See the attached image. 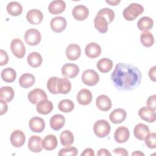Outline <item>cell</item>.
Wrapping results in <instances>:
<instances>
[{"mask_svg": "<svg viewBox=\"0 0 156 156\" xmlns=\"http://www.w3.org/2000/svg\"><path fill=\"white\" fill-rule=\"evenodd\" d=\"M14 97V91L11 87L5 86L2 87L0 90V98L1 99L5 102L11 101Z\"/></svg>", "mask_w": 156, "mask_h": 156, "instance_id": "36", "label": "cell"}, {"mask_svg": "<svg viewBox=\"0 0 156 156\" xmlns=\"http://www.w3.org/2000/svg\"><path fill=\"white\" fill-rule=\"evenodd\" d=\"M1 78L2 79L8 83L13 82L16 77V73L15 69L12 68H6L1 71Z\"/></svg>", "mask_w": 156, "mask_h": 156, "instance_id": "35", "label": "cell"}, {"mask_svg": "<svg viewBox=\"0 0 156 156\" xmlns=\"http://www.w3.org/2000/svg\"><path fill=\"white\" fill-rule=\"evenodd\" d=\"M58 78L57 77H52L49 78L47 82V88L48 91L53 94H58L57 84Z\"/></svg>", "mask_w": 156, "mask_h": 156, "instance_id": "39", "label": "cell"}, {"mask_svg": "<svg viewBox=\"0 0 156 156\" xmlns=\"http://www.w3.org/2000/svg\"><path fill=\"white\" fill-rule=\"evenodd\" d=\"M74 135L73 133L68 130H63L60 135V140L62 146L65 147H69L74 142Z\"/></svg>", "mask_w": 156, "mask_h": 156, "instance_id": "33", "label": "cell"}, {"mask_svg": "<svg viewBox=\"0 0 156 156\" xmlns=\"http://www.w3.org/2000/svg\"><path fill=\"white\" fill-rule=\"evenodd\" d=\"M71 83L67 78H58L57 84L58 93L66 94L71 91Z\"/></svg>", "mask_w": 156, "mask_h": 156, "instance_id": "29", "label": "cell"}, {"mask_svg": "<svg viewBox=\"0 0 156 156\" xmlns=\"http://www.w3.org/2000/svg\"><path fill=\"white\" fill-rule=\"evenodd\" d=\"M27 98L29 102L33 104H37L39 102L48 98L44 91L40 88H35L30 91L28 93Z\"/></svg>", "mask_w": 156, "mask_h": 156, "instance_id": "8", "label": "cell"}, {"mask_svg": "<svg viewBox=\"0 0 156 156\" xmlns=\"http://www.w3.org/2000/svg\"><path fill=\"white\" fill-rule=\"evenodd\" d=\"M6 9L8 13L13 16L21 15L23 12L22 5L16 1H12L8 3Z\"/></svg>", "mask_w": 156, "mask_h": 156, "instance_id": "34", "label": "cell"}, {"mask_svg": "<svg viewBox=\"0 0 156 156\" xmlns=\"http://www.w3.org/2000/svg\"><path fill=\"white\" fill-rule=\"evenodd\" d=\"M82 80L84 84L88 86H94L98 83L99 76L93 69H87L82 74Z\"/></svg>", "mask_w": 156, "mask_h": 156, "instance_id": "6", "label": "cell"}, {"mask_svg": "<svg viewBox=\"0 0 156 156\" xmlns=\"http://www.w3.org/2000/svg\"><path fill=\"white\" fill-rule=\"evenodd\" d=\"M29 126L30 129L32 132L40 133L44 129L45 122L44 119L41 118L38 116H34L29 120Z\"/></svg>", "mask_w": 156, "mask_h": 156, "instance_id": "14", "label": "cell"}, {"mask_svg": "<svg viewBox=\"0 0 156 156\" xmlns=\"http://www.w3.org/2000/svg\"><path fill=\"white\" fill-rule=\"evenodd\" d=\"M127 113L122 108L115 109L109 115V119L113 124L122 122L126 118Z\"/></svg>", "mask_w": 156, "mask_h": 156, "instance_id": "22", "label": "cell"}, {"mask_svg": "<svg viewBox=\"0 0 156 156\" xmlns=\"http://www.w3.org/2000/svg\"><path fill=\"white\" fill-rule=\"evenodd\" d=\"M27 61L28 64L31 67L37 68L41 65L43 58L41 55L38 52H32L28 55Z\"/></svg>", "mask_w": 156, "mask_h": 156, "instance_id": "31", "label": "cell"}, {"mask_svg": "<svg viewBox=\"0 0 156 156\" xmlns=\"http://www.w3.org/2000/svg\"><path fill=\"white\" fill-rule=\"evenodd\" d=\"M0 103H1V111H0V115H2L3 114L5 113L8 110V106L7 103L5 102V101L1 99L0 100Z\"/></svg>", "mask_w": 156, "mask_h": 156, "instance_id": "45", "label": "cell"}, {"mask_svg": "<svg viewBox=\"0 0 156 156\" xmlns=\"http://www.w3.org/2000/svg\"><path fill=\"white\" fill-rule=\"evenodd\" d=\"M72 15L75 20L83 21L88 16L89 10L83 5H77L73 8Z\"/></svg>", "mask_w": 156, "mask_h": 156, "instance_id": "11", "label": "cell"}, {"mask_svg": "<svg viewBox=\"0 0 156 156\" xmlns=\"http://www.w3.org/2000/svg\"><path fill=\"white\" fill-rule=\"evenodd\" d=\"M28 148L32 152H40L41 151L42 140L40 136L38 135H32L28 141Z\"/></svg>", "mask_w": 156, "mask_h": 156, "instance_id": "19", "label": "cell"}, {"mask_svg": "<svg viewBox=\"0 0 156 156\" xmlns=\"http://www.w3.org/2000/svg\"><path fill=\"white\" fill-rule=\"evenodd\" d=\"M132 155H143L144 156V154L143 152H140V151H135L133 153H132Z\"/></svg>", "mask_w": 156, "mask_h": 156, "instance_id": "50", "label": "cell"}, {"mask_svg": "<svg viewBox=\"0 0 156 156\" xmlns=\"http://www.w3.org/2000/svg\"><path fill=\"white\" fill-rule=\"evenodd\" d=\"M92 99V93L88 89H82L78 92L77 94V101L80 104L83 105H87L90 104Z\"/></svg>", "mask_w": 156, "mask_h": 156, "instance_id": "21", "label": "cell"}, {"mask_svg": "<svg viewBox=\"0 0 156 156\" xmlns=\"http://www.w3.org/2000/svg\"><path fill=\"white\" fill-rule=\"evenodd\" d=\"M9 62V56L6 51L3 49L0 50V65H6Z\"/></svg>", "mask_w": 156, "mask_h": 156, "instance_id": "42", "label": "cell"}, {"mask_svg": "<svg viewBox=\"0 0 156 156\" xmlns=\"http://www.w3.org/2000/svg\"><path fill=\"white\" fill-rule=\"evenodd\" d=\"M149 132V127L143 123L138 124L135 126L133 129L134 136L140 140H144Z\"/></svg>", "mask_w": 156, "mask_h": 156, "instance_id": "24", "label": "cell"}, {"mask_svg": "<svg viewBox=\"0 0 156 156\" xmlns=\"http://www.w3.org/2000/svg\"><path fill=\"white\" fill-rule=\"evenodd\" d=\"M58 108L60 111L64 113L71 112L74 108L73 102L69 99H63L60 101L58 105Z\"/></svg>", "mask_w": 156, "mask_h": 156, "instance_id": "37", "label": "cell"}, {"mask_svg": "<svg viewBox=\"0 0 156 156\" xmlns=\"http://www.w3.org/2000/svg\"><path fill=\"white\" fill-rule=\"evenodd\" d=\"M77 154V149L75 147H66V148H62L58 153L59 156L64 155H73L76 156Z\"/></svg>", "mask_w": 156, "mask_h": 156, "instance_id": "41", "label": "cell"}, {"mask_svg": "<svg viewBox=\"0 0 156 156\" xmlns=\"http://www.w3.org/2000/svg\"><path fill=\"white\" fill-rule=\"evenodd\" d=\"M97 155L98 156H103V155L110 156L111 154H110V152H109L108 150H107L105 148H102V149H100L98 151V152H97Z\"/></svg>", "mask_w": 156, "mask_h": 156, "instance_id": "48", "label": "cell"}, {"mask_svg": "<svg viewBox=\"0 0 156 156\" xmlns=\"http://www.w3.org/2000/svg\"><path fill=\"white\" fill-rule=\"evenodd\" d=\"M79 73V66L72 63H68L62 67V74L68 78H74Z\"/></svg>", "mask_w": 156, "mask_h": 156, "instance_id": "10", "label": "cell"}, {"mask_svg": "<svg viewBox=\"0 0 156 156\" xmlns=\"http://www.w3.org/2000/svg\"><path fill=\"white\" fill-rule=\"evenodd\" d=\"M144 12L143 7L138 3H131L122 12L124 18L127 21L135 20Z\"/></svg>", "mask_w": 156, "mask_h": 156, "instance_id": "3", "label": "cell"}, {"mask_svg": "<svg viewBox=\"0 0 156 156\" xmlns=\"http://www.w3.org/2000/svg\"><path fill=\"white\" fill-rule=\"evenodd\" d=\"M138 115L141 119L148 122H154L155 121V110L147 107H141L138 111Z\"/></svg>", "mask_w": 156, "mask_h": 156, "instance_id": "18", "label": "cell"}, {"mask_svg": "<svg viewBox=\"0 0 156 156\" xmlns=\"http://www.w3.org/2000/svg\"><path fill=\"white\" fill-rule=\"evenodd\" d=\"M96 66L100 72L106 73L111 71L113 67V62L109 58H103L98 62Z\"/></svg>", "mask_w": 156, "mask_h": 156, "instance_id": "32", "label": "cell"}, {"mask_svg": "<svg viewBox=\"0 0 156 156\" xmlns=\"http://www.w3.org/2000/svg\"><path fill=\"white\" fill-rule=\"evenodd\" d=\"M66 8V4L62 0H56L51 2L48 6L49 12L53 15H58L62 13Z\"/></svg>", "mask_w": 156, "mask_h": 156, "instance_id": "23", "label": "cell"}, {"mask_svg": "<svg viewBox=\"0 0 156 156\" xmlns=\"http://www.w3.org/2000/svg\"><path fill=\"white\" fill-rule=\"evenodd\" d=\"M101 46L94 42L88 44L85 48V53L86 55L91 58H94L99 57L101 54Z\"/></svg>", "mask_w": 156, "mask_h": 156, "instance_id": "15", "label": "cell"}, {"mask_svg": "<svg viewBox=\"0 0 156 156\" xmlns=\"http://www.w3.org/2000/svg\"><path fill=\"white\" fill-rule=\"evenodd\" d=\"M81 156H94V151L91 148H87L81 154Z\"/></svg>", "mask_w": 156, "mask_h": 156, "instance_id": "47", "label": "cell"}, {"mask_svg": "<svg viewBox=\"0 0 156 156\" xmlns=\"http://www.w3.org/2000/svg\"><path fill=\"white\" fill-rule=\"evenodd\" d=\"M155 98H156L155 94L152 95L148 98L146 102L147 107L154 110H155Z\"/></svg>", "mask_w": 156, "mask_h": 156, "instance_id": "43", "label": "cell"}, {"mask_svg": "<svg viewBox=\"0 0 156 156\" xmlns=\"http://www.w3.org/2000/svg\"><path fill=\"white\" fill-rule=\"evenodd\" d=\"M57 140L54 135H48L42 140V146L47 151H52L56 148L57 146Z\"/></svg>", "mask_w": 156, "mask_h": 156, "instance_id": "25", "label": "cell"}, {"mask_svg": "<svg viewBox=\"0 0 156 156\" xmlns=\"http://www.w3.org/2000/svg\"><path fill=\"white\" fill-rule=\"evenodd\" d=\"M65 123V117L60 114H56L50 119L51 127L54 130H58L62 129Z\"/></svg>", "mask_w": 156, "mask_h": 156, "instance_id": "27", "label": "cell"}, {"mask_svg": "<svg viewBox=\"0 0 156 156\" xmlns=\"http://www.w3.org/2000/svg\"><path fill=\"white\" fill-rule=\"evenodd\" d=\"M115 18V12L109 8H103L99 10L94 19V27L101 34L108 30V25Z\"/></svg>", "mask_w": 156, "mask_h": 156, "instance_id": "2", "label": "cell"}, {"mask_svg": "<svg viewBox=\"0 0 156 156\" xmlns=\"http://www.w3.org/2000/svg\"><path fill=\"white\" fill-rule=\"evenodd\" d=\"M96 104L98 108L102 112L108 111L112 105L111 99L105 94H101L96 98Z\"/></svg>", "mask_w": 156, "mask_h": 156, "instance_id": "16", "label": "cell"}, {"mask_svg": "<svg viewBox=\"0 0 156 156\" xmlns=\"http://www.w3.org/2000/svg\"><path fill=\"white\" fill-rule=\"evenodd\" d=\"M130 136L129 129L124 126H120L118 127L115 132L114 138L115 141L118 143H124L126 142Z\"/></svg>", "mask_w": 156, "mask_h": 156, "instance_id": "13", "label": "cell"}, {"mask_svg": "<svg viewBox=\"0 0 156 156\" xmlns=\"http://www.w3.org/2000/svg\"><path fill=\"white\" fill-rule=\"evenodd\" d=\"M37 111L42 115H47L53 110L52 102L47 99L43 100L37 104Z\"/></svg>", "mask_w": 156, "mask_h": 156, "instance_id": "26", "label": "cell"}, {"mask_svg": "<svg viewBox=\"0 0 156 156\" xmlns=\"http://www.w3.org/2000/svg\"><path fill=\"white\" fill-rule=\"evenodd\" d=\"M35 81V77L30 73H24L21 76L19 79L20 85L24 88H28L32 87Z\"/></svg>", "mask_w": 156, "mask_h": 156, "instance_id": "28", "label": "cell"}, {"mask_svg": "<svg viewBox=\"0 0 156 156\" xmlns=\"http://www.w3.org/2000/svg\"><path fill=\"white\" fill-rule=\"evenodd\" d=\"M81 54V49L77 44H70L66 49V55L70 60L78 59Z\"/></svg>", "mask_w": 156, "mask_h": 156, "instance_id": "20", "label": "cell"}, {"mask_svg": "<svg viewBox=\"0 0 156 156\" xmlns=\"http://www.w3.org/2000/svg\"><path fill=\"white\" fill-rule=\"evenodd\" d=\"M25 140V135L23 132L20 130H14L10 135V142L12 144L16 147L22 146L24 144Z\"/></svg>", "mask_w": 156, "mask_h": 156, "instance_id": "17", "label": "cell"}, {"mask_svg": "<svg viewBox=\"0 0 156 156\" xmlns=\"http://www.w3.org/2000/svg\"><path fill=\"white\" fill-rule=\"evenodd\" d=\"M106 2L110 4L111 5H116L120 2V1H106Z\"/></svg>", "mask_w": 156, "mask_h": 156, "instance_id": "49", "label": "cell"}, {"mask_svg": "<svg viewBox=\"0 0 156 156\" xmlns=\"http://www.w3.org/2000/svg\"><path fill=\"white\" fill-rule=\"evenodd\" d=\"M93 131L97 136L104 138L109 134L110 126L106 120L100 119L95 122L93 126Z\"/></svg>", "mask_w": 156, "mask_h": 156, "instance_id": "4", "label": "cell"}, {"mask_svg": "<svg viewBox=\"0 0 156 156\" xmlns=\"http://www.w3.org/2000/svg\"><path fill=\"white\" fill-rule=\"evenodd\" d=\"M26 19L27 21L32 24H39L43 21V14L40 10L31 9L27 12Z\"/></svg>", "mask_w": 156, "mask_h": 156, "instance_id": "12", "label": "cell"}, {"mask_svg": "<svg viewBox=\"0 0 156 156\" xmlns=\"http://www.w3.org/2000/svg\"><path fill=\"white\" fill-rule=\"evenodd\" d=\"M113 152L116 154V155H124V156H127L128 152L127 150L124 148H121V147H118L116 148L113 150Z\"/></svg>", "mask_w": 156, "mask_h": 156, "instance_id": "44", "label": "cell"}, {"mask_svg": "<svg viewBox=\"0 0 156 156\" xmlns=\"http://www.w3.org/2000/svg\"><path fill=\"white\" fill-rule=\"evenodd\" d=\"M51 29L57 33L63 31L67 25L66 19L63 16H55L53 18L50 22Z\"/></svg>", "mask_w": 156, "mask_h": 156, "instance_id": "9", "label": "cell"}, {"mask_svg": "<svg viewBox=\"0 0 156 156\" xmlns=\"http://www.w3.org/2000/svg\"><path fill=\"white\" fill-rule=\"evenodd\" d=\"M10 49L13 55L18 58H23L26 53V48L23 42L19 38L13 39L10 43Z\"/></svg>", "mask_w": 156, "mask_h": 156, "instance_id": "7", "label": "cell"}, {"mask_svg": "<svg viewBox=\"0 0 156 156\" xmlns=\"http://www.w3.org/2000/svg\"><path fill=\"white\" fill-rule=\"evenodd\" d=\"M24 38L27 44L30 46H36L41 41L40 32L36 29L31 28L27 30L24 34Z\"/></svg>", "mask_w": 156, "mask_h": 156, "instance_id": "5", "label": "cell"}, {"mask_svg": "<svg viewBox=\"0 0 156 156\" xmlns=\"http://www.w3.org/2000/svg\"><path fill=\"white\" fill-rule=\"evenodd\" d=\"M145 144L150 149L156 147V133L155 132L149 133L144 138Z\"/></svg>", "mask_w": 156, "mask_h": 156, "instance_id": "40", "label": "cell"}, {"mask_svg": "<svg viewBox=\"0 0 156 156\" xmlns=\"http://www.w3.org/2000/svg\"><path fill=\"white\" fill-rule=\"evenodd\" d=\"M140 41L146 47H151L154 43V38L150 32H144L140 35Z\"/></svg>", "mask_w": 156, "mask_h": 156, "instance_id": "38", "label": "cell"}, {"mask_svg": "<svg viewBox=\"0 0 156 156\" xmlns=\"http://www.w3.org/2000/svg\"><path fill=\"white\" fill-rule=\"evenodd\" d=\"M154 21L149 16H143L137 22L138 28L144 32H147L151 29L153 27Z\"/></svg>", "mask_w": 156, "mask_h": 156, "instance_id": "30", "label": "cell"}, {"mask_svg": "<svg viewBox=\"0 0 156 156\" xmlns=\"http://www.w3.org/2000/svg\"><path fill=\"white\" fill-rule=\"evenodd\" d=\"M111 79L118 90L130 91L140 85L141 73L138 68L132 65L119 63L111 74Z\"/></svg>", "mask_w": 156, "mask_h": 156, "instance_id": "1", "label": "cell"}, {"mask_svg": "<svg viewBox=\"0 0 156 156\" xmlns=\"http://www.w3.org/2000/svg\"><path fill=\"white\" fill-rule=\"evenodd\" d=\"M156 66H154L151 68L149 71V76L151 80L153 82H155V73H156Z\"/></svg>", "mask_w": 156, "mask_h": 156, "instance_id": "46", "label": "cell"}]
</instances>
